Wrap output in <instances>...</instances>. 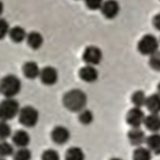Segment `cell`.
I'll use <instances>...</instances> for the list:
<instances>
[{"instance_id": "cell-1", "label": "cell", "mask_w": 160, "mask_h": 160, "mask_svg": "<svg viewBox=\"0 0 160 160\" xmlns=\"http://www.w3.org/2000/svg\"><path fill=\"white\" fill-rule=\"evenodd\" d=\"M62 103L66 109L74 113H80L85 109L87 104V96L82 90L74 88L64 95Z\"/></svg>"}, {"instance_id": "cell-2", "label": "cell", "mask_w": 160, "mask_h": 160, "mask_svg": "<svg viewBox=\"0 0 160 160\" xmlns=\"http://www.w3.org/2000/svg\"><path fill=\"white\" fill-rule=\"evenodd\" d=\"M22 84L20 79L14 75H8L1 81V92L6 98H14L20 92Z\"/></svg>"}, {"instance_id": "cell-3", "label": "cell", "mask_w": 160, "mask_h": 160, "mask_svg": "<svg viewBox=\"0 0 160 160\" xmlns=\"http://www.w3.org/2000/svg\"><path fill=\"white\" fill-rule=\"evenodd\" d=\"M19 102L14 98H6L0 105L1 120L8 121L18 116L21 110Z\"/></svg>"}, {"instance_id": "cell-4", "label": "cell", "mask_w": 160, "mask_h": 160, "mask_svg": "<svg viewBox=\"0 0 160 160\" xmlns=\"http://www.w3.org/2000/svg\"><path fill=\"white\" fill-rule=\"evenodd\" d=\"M18 117L19 122L23 126L32 128L38 122L39 113L35 107L28 105L21 109Z\"/></svg>"}, {"instance_id": "cell-5", "label": "cell", "mask_w": 160, "mask_h": 160, "mask_svg": "<svg viewBox=\"0 0 160 160\" xmlns=\"http://www.w3.org/2000/svg\"><path fill=\"white\" fill-rule=\"evenodd\" d=\"M158 47L159 42L157 38L151 34L143 37L138 45V49L140 54L150 56L158 51Z\"/></svg>"}, {"instance_id": "cell-6", "label": "cell", "mask_w": 160, "mask_h": 160, "mask_svg": "<svg viewBox=\"0 0 160 160\" xmlns=\"http://www.w3.org/2000/svg\"><path fill=\"white\" fill-rule=\"evenodd\" d=\"M145 118V115L141 108L134 107L128 111L126 120L131 128H140L144 124Z\"/></svg>"}, {"instance_id": "cell-7", "label": "cell", "mask_w": 160, "mask_h": 160, "mask_svg": "<svg viewBox=\"0 0 160 160\" xmlns=\"http://www.w3.org/2000/svg\"><path fill=\"white\" fill-rule=\"evenodd\" d=\"M102 50L95 46L87 47L83 54V60L88 65H97L102 61Z\"/></svg>"}, {"instance_id": "cell-8", "label": "cell", "mask_w": 160, "mask_h": 160, "mask_svg": "<svg viewBox=\"0 0 160 160\" xmlns=\"http://www.w3.org/2000/svg\"><path fill=\"white\" fill-rule=\"evenodd\" d=\"M51 138L57 145H65L70 138V132L64 126H57L51 132Z\"/></svg>"}, {"instance_id": "cell-9", "label": "cell", "mask_w": 160, "mask_h": 160, "mask_svg": "<svg viewBox=\"0 0 160 160\" xmlns=\"http://www.w3.org/2000/svg\"><path fill=\"white\" fill-rule=\"evenodd\" d=\"M40 78L42 83L46 86H53L58 80V73L57 70L52 66H46L41 70Z\"/></svg>"}, {"instance_id": "cell-10", "label": "cell", "mask_w": 160, "mask_h": 160, "mask_svg": "<svg viewBox=\"0 0 160 160\" xmlns=\"http://www.w3.org/2000/svg\"><path fill=\"white\" fill-rule=\"evenodd\" d=\"M102 13L108 19L115 18L120 11V6L116 0H107L104 2L102 8Z\"/></svg>"}, {"instance_id": "cell-11", "label": "cell", "mask_w": 160, "mask_h": 160, "mask_svg": "<svg viewBox=\"0 0 160 160\" xmlns=\"http://www.w3.org/2000/svg\"><path fill=\"white\" fill-rule=\"evenodd\" d=\"M128 138L131 145L138 147L146 143L147 137L140 128H132L128 133Z\"/></svg>"}, {"instance_id": "cell-12", "label": "cell", "mask_w": 160, "mask_h": 160, "mask_svg": "<svg viewBox=\"0 0 160 160\" xmlns=\"http://www.w3.org/2000/svg\"><path fill=\"white\" fill-rule=\"evenodd\" d=\"M80 79L88 83L96 81L98 78V72L94 66H85L82 67L79 73Z\"/></svg>"}, {"instance_id": "cell-13", "label": "cell", "mask_w": 160, "mask_h": 160, "mask_svg": "<svg viewBox=\"0 0 160 160\" xmlns=\"http://www.w3.org/2000/svg\"><path fill=\"white\" fill-rule=\"evenodd\" d=\"M12 141L14 145L19 148L27 147L31 141L29 134L23 130L16 131L12 136Z\"/></svg>"}, {"instance_id": "cell-14", "label": "cell", "mask_w": 160, "mask_h": 160, "mask_svg": "<svg viewBox=\"0 0 160 160\" xmlns=\"http://www.w3.org/2000/svg\"><path fill=\"white\" fill-rule=\"evenodd\" d=\"M23 75L29 80H34L40 77L41 70L34 61H28L24 64L22 68Z\"/></svg>"}, {"instance_id": "cell-15", "label": "cell", "mask_w": 160, "mask_h": 160, "mask_svg": "<svg viewBox=\"0 0 160 160\" xmlns=\"http://www.w3.org/2000/svg\"><path fill=\"white\" fill-rule=\"evenodd\" d=\"M144 125L146 128L153 133H157L160 131V115L159 114L151 113L146 116Z\"/></svg>"}, {"instance_id": "cell-16", "label": "cell", "mask_w": 160, "mask_h": 160, "mask_svg": "<svg viewBox=\"0 0 160 160\" xmlns=\"http://www.w3.org/2000/svg\"><path fill=\"white\" fill-rule=\"evenodd\" d=\"M147 109L151 113H160V94L153 93L148 97L145 105Z\"/></svg>"}, {"instance_id": "cell-17", "label": "cell", "mask_w": 160, "mask_h": 160, "mask_svg": "<svg viewBox=\"0 0 160 160\" xmlns=\"http://www.w3.org/2000/svg\"><path fill=\"white\" fill-rule=\"evenodd\" d=\"M27 44L32 50H38L43 44V37L37 31L29 33L27 37Z\"/></svg>"}, {"instance_id": "cell-18", "label": "cell", "mask_w": 160, "mask_h": 160, "mask_svg": "<svg viewBox=\"0 0 160 160\" xmlns=\"http://www.w3.org/2000/svg\"><path fill=\"white\" fill-rule=\"evenodd\" d=\"M146 144L152 152L156 155H160V134L159 132L153 133L147 137Z\"/></svg>"}, {"instance_id": "cell-19", "label": "cell", "mask_w": 160, "mask_h": 160, "mask_svg": "<svg viewBox=\"0 0 160 160\" xmlns=\"http://www.w3.org/2000/svg\"><path fill=\"white\" fill-rule=\"evenodd\" d=\"M9 35L10 39L15 43H21L27 39L28 35L25 29L20 26H16L10 29Z\"/></svg>"}, {"instance_id": "cell-20", "label": "cell", "mask_w": 160, "mask_h": 160, "mask_svg": "<svg viewBox=\"0 0 160 160\" xmlns=\"http://www.w3.org/2000/svg\"><path fill=\"white\" fill-rule=\"evenodd\" d=\"M85 153L78 146L71 147L66 151L65 160H85Z\"/></svg>"}, {"instance_id": "cell-21", "label": "cell", "mask_w": 160, "mask_h": 160, "mask_svg": "<svg viewBox=\"0 0 160 160\" xmlns=\"http://www.w3.org/2000/svg\"><path fill=\"white\" fill-rule=\"evenodd\" d=\"M152 158V152L148 147L138 146L134 151L132 155L133 160H151Z\"/></svg>"}, {"instance_id": "cell-22", "label": "cell", "mask_w": 160, "mask_h": 160, "mask_svg": "<svg viewBox=\"0 0 160 160\" xmlns=\"http://www.w3.org/2000/svg\"><path fill=\"white\" fill-rule=\"evenodd\" d=\"M148 97L145 92L142 90H138L135 92L131 96V101L134 107L142 108L145 106Z\"/></svg>"}, {"instance_id": "cell-23", "label": "cell", "mask_w": 160, "mask_h": 160, "mask_svg": "<svg viewBox=\"0 0 160 160\" xmlns=\"http://www.w3.org/2000/svg\"><path fill=\"white\" fill-rule=\"evenodd\" d=\"M94 119V115L89 109H83L79 113V120L84 125H89L93 122Z\"/></svg>"}, {"instance_id": "cell-24", "label": "cell", "mask_w": 160, "mask_h": 160, "mask_svg": "<svg viewBox=\"0 0 160 160\" xmlns=\"http://www.w3.org/2000/svg\"><path fill=\"white\" fill-rule=\"evenodd\" d=\"M15 152L14 147L12 145L6 140L2 141L0 145V155L2 158H6L13 155Z\"/></svg>"}, {"instance_id": "cell-25", "label": "cell", "mask_w": 160, "mask_h": 160, "mask_svg": "<svg viewBox=\"0 0 160 160\" xmlns=\"http://www.w3.org/2000/svg\"><path fill=\"white\" fill-rule=\"evenodd\" d=\"M32 152L27 147L19 148L13 155L14 160H31Z\"/></svg>"}, {"instance_id": "cell-26", "label": "cell", "mask_w": 160, "mask_h": 160, "mask_svg": "<svg viewBox=\"0 0 160 160\" xmlns=\"http://www.w3.org/2000/svg\"><path fill=\"white\" fill-rule=\"evenodd\" d=\"M12 135V128L7 121L1 120L0 124V137L2 141L9 138Z\"/></svg>"}, {"instance_id": "cell-27", "label": "cell", "mask_w": 160, "mask_h": 160, "mask_svg": "<svg viewBox=\"0 0 160 160\" xmlns=\"http://www.w3.org/2000/svg\"><path fill=\"white\" fill-rule=\"evenodd\" d=\"M42 160H61L59 153L55 149H49L42 155Z\"/></svg>"}, {"instance_id": "cell-28", "label": "cell", "mask_w": 160, "mask_h": 160, "mask_svg": "<svg viewBox=\"0 0 160 160\" xmlns=\"http://www.w3.org/2000/svg\"><path fill=\"white\" fill-rule=\"evenodd\" d=\"M149 65L154 71L160 72V51L156 52L151 56Z\"/></svg>"}, {"instance_id": "cell-29", "label": "cell", "mask_w": 160, "mask_h": 160, "mask_svg": "<svg viewBox=\"0 0 160 160\" xmlns=\"http://www.w3.org/2000/svg\"><path fill=\"white\" fill-rule=\"evenodd\" d=\"M104 2L103 0H85L87 7L92 10L101 9Z\"/></svg>"}, {"instance_id": "cell-30", "label": "cell", "mask_w": 160, "mask_h": 160, "mask_svg": "<svg viewBox=\"0 0 160 160\" xmlns=\"http://www.w3.org/2000/svg\"><path fill=\"white\" fill-rule=\"evenodd\" d=\"M10 29H9V25L6 19H1L0 21V37L3 39L8 34H9Z\"/></svg>"}, {"instance_id": "cell-31", "label": "cell", "mask_w": 160, "mask_h": 160, "mask_svg": "<svg viewBox=\"0 0 160 160\" xmlns=\"http://www.w3.org/2000/svg\"><path fill=\"white\" fill-rule=\"evenodd\" d=\"M153 25L156 29L160 31V13L153 18Z\"/></svg>"}, {"instance_id": "cell-32", "label": "cell", "mask_w": 160, "mask_h": 160, "mask_svg": "<svg viewBox=\"0 0 160 160\" xmlns=\"http://www.w3.org/2000/svg\"><path fill=\"white\" fill-rule=\"evenodd\" d=\"M122 160L121 158H118V157H114V158H111L110 160Z\"/></svg>"}, {"instance_id": "cell-33", "label": "cell", "mask_w": 160, "mask_h": 160, "mask_svg": "<svg viewBox=\"0 0 160 160\" xmlns=\"http://www.w3.org/2000/svg\"><path fill=\"white\" fill-rule=\"evenodd\" d=\"M158 93L160 94V83L158 86Z\"/></svg>"}, {"instance_id": "cell-34", "label": "cell", "mask_w": 160, "mask_h": 160, "mask_svg": "<svg viewBox=\"0 0 160 160\" xmlns=\"http://www.w3.org/2000/svg\"><path fill=\"white\" fill-rule=\"evenodd\" d=\"M1 160H6V159H5V158H1Z\"/></svg>"}]
</instances>
